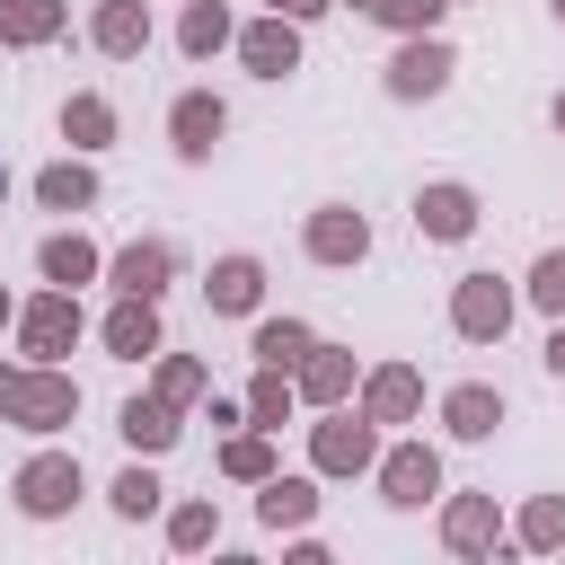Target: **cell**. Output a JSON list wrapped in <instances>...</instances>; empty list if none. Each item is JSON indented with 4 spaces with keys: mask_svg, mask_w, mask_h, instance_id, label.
<instances>
[{
    "mask_svg": "<svg viewBox=\"0 0 565 565\" xmlns=\"http://www.w3.org/2000/svg\"><path fill=\"white\" fill-rule=\"evenodd\" d=\"M441 79H450V53H441V44H406V53L388 62V88H397V97H433Z\"/></svg>",
    "mask_w": 565,
    "mask_h": 565,
    "instance_id": "1",
    "label": "cell"
},
{
    "mask_svg": "<svg viewBox=\"0 0 565 565\" xmlns=\"http://www.w3.org/2000/svg\"><path fill=\"white\" fill-rule=\"evenodd\" d=\"M415 230H433V238H468V230H477V203H468V185H433V194L415 203Z\"/></svg>",
    "mask_w": 565,
    "mask_h": 565,
    "instance_id": "2",
    "label": "cell"
},
{
    "mask_svg": "<svg viewBox=\"0 0 565 565\" xmlns=\"http://www.w3.org/2000/svg\"><path fill=\"white\" fill-rule=\"evenodd\" d=\"M503 318H512V291H503L494 274H477V282L459 291V335H503Z\"/></svg>",
    "mask_w": 565,
    "mask_h": 565,
    "instance_id": "3",
    "label": "cell"
},
{
    "mask_svg": "<svg viewBox=\"0 0 565 565\" xmlns=\"http://www.w3.org/2000/svg\"><path fill=\"white\" fill-rule=\"evenodd\" d=\"M18 494H26V512H62V503L79 494V468H71V459H35V468L18 477Z\"/></svg>",
    "mask_w": 565,
    "mask_h": 565,
    "instance_id": "4",
    "label": "cell"
},
{
    "mask_svg": "<svg viewBox=\"0 0 565 565\" xmlns=\"http://www.w3.org/2000/svg\"><path fill=\"white\" fill-rule=\"evenodd\" d=\"M309 247H318L327 265H344V256H362V247H371V230H362L353 212H318V221H309Z\"/></svg>",
    "mask_w": 565,
    "mask_h": 565,
    "instance_id": "5",
    "label": "cell"
},
{
    "mask_svg": "<svg viewBox=\"0 0 565 565\" xmlns=\"http://www.w3.org/2000/svg\"><path fill=\"white\" fill-rule=\"evenodd\" d=\"M247 62H256L265 79H282V71L300 62V35H291L282 18H274V26H247Z\"/></svg>",
    "mask_w": 565,
    "mask_h": 565,
    "instance_id": "6",
    "label": "cell"
},
{
    "mask_svg": "<svg viewBox=\"0 0 565 565\" xmlns=\"http://www.w3.org/2000/svg\"><path fill=\"white\" fill-rule=\"evenodd\" d=\"M0 406H18V415H35V424H53V415L71 406V388H62V380H0Z\"/></svg>",
    "mask_w": 565,
    "mask_h": 565,
    "instance_id": "7",
    "label": "cell"
},
{
    "mask_svg": "<svg viewBox=\"0 0 565 565\" xmlns=\"http://www.w3.org/2000/svg\"><path fill=\"white\" fill-rule=\"evenodd\" d=\"M212 132H221V106H212V97H185V106H177V150H185V159H203V150H212Z\"/></svg>",
    "mask_w": 565,
    "mask_h": 565,
    "instance_id": "8",
    "label": "cell"
},
{
    "mask_svg": "<svg viewBox=\"0 0 565 565\" xmlns=\"http://www.w3.org/2000/svg\"><path fill=\"white\" fill-rule=\"evenodd\" d=\"M159 274H168V247H124V256H115V282H124L132 300H150Z\"/></svg>",
    "mask_w": 565,
    "mask_h": 565,
    "instance_id": "9",
    "label": "cell"
},
{
    "mask_svg": "<svg viewBox=\"0 0 565 565\" xmlns=\"http://www.w3.org/2000/svg\"><path fill=\"white\" fill-rule=\"evenodd\" d=\"M433 494V450H397L388 459V503H424Z\"/></svg>",
    "mask_w": 565,
    "mask_h": 565,
    "instance_id": "10",
    "label": "cell"
},
{
    "mask_svg": "<svg viewBox=\"0 0 565 565\" xmlns=\"http://www.w3.org/2000/svg\"><path fill=\"white\" fill-rule=\"evenodd\" d=\"M106 335H115V353H132V362H141V353L159 344V318H150V300H132V309H115V327H106Z\"/></svg>",
    "mask_w": 565,
    "mask_h": 565,
    "instance_id": "11",
    "label": "cell"
},
{
    "mask_svg": "<svg viewBox=\"0 0 565 565\" xmlns=\"http://www.w3.org/2000/svg\"><path fill=\"white\" fill-rule=\"evenodd\" d=\"M494 424H503L494 388H459V397H450V433H468V441H477V433H494Z\"/></svg>",
    "mask_w": 565,
    "mask_h": 565,
    "instance_id": "12",
    "label": "cell"
},
{
    "mask_svg": "<svg viewBox=\"0 0 565 565\" xmlns=\"http://www.w3.org/2000/svg\"><path fill=\"white\" fill-rule=\"evenodd\" d=\"M53 26H62L53 0H0V35H26V44H35V35H53Z\"/></svg>",
    "mask_w": 565,
    "mask_h": 565,
    "instance_id": "13",
    "label": "cell"
},
{
    "mask_svg": "<svg viewBox=\"0 0 565 565\" xmlns=\"http://www.w3.org/2000/svg\"><path fill=\"white\" fill-rule=\"evenodd\" d=\"M212 309H256V265H247V256H230V265L212 274Z\"/></svg>",
    "mask_w": 565,
    "mask_h": 565,
    "instance_id": "14",
    "label": "cell"
},
{
    "mask_svg": "<svg viewBox=\"0 0 565 565\" xmlns=\"http://www.w3.org/2000/svg\"><path fill=\"white\" fill-rule=\"evenodd\" d=\"M318 459H327V468H362V459H371V433H362V424H327V433H318Z\"/></svg>",
    "mask_w": 565,
    "mask_h": 565,
    "instance_id": "15",
    "label": "cell"
},
{
    "mask_svg": "<svg viewBox=\"0 0 565 565\" xmlns=\"http://www.w3.org/2000/svg\"><path fill=\"white\" fill-rule=\"evenodd\" d=\"M71 327H79V318H71V300H44V309L26 318V344H35V353H62V335H71Z\"/></svg>",
    "mask_w": 565,
    "mask_h": 565,
    "instance_id": "16",
    "label": "cell"
},
{
    "mask_svg": "<svg viewBox=\"0 0 565 565\" xmlns=\"http://www.w3.org/2000/svg\"><path fill=\"white\" fill-rule=\"evenodd\" d=\"M256 353L282 371V362H300L309 353V327H291V318H274V327H256Z\"/></svg>",
    "mask_w": 565,
    "mask_h": 565,
    "instance_id": "17",
    "label": "cell"
},
{
    "mask_svg": "<svg viewBox=\"0 0 565 565\" xmlns=\"http://www.w3.org/2000/svg\"><path fill=\"white\" fill-rule=\"evenodd\" d=\"M97 44H106V53H132V44H141V9H132V0H115V9L97 18Z\"/></svg>",
    "mask_w": 565,
    "mask_h": 565,
    "instance_id": "18",
    "label": "cell"
},
{
    "mask_svg": "<svg viewBox=\"0 0 565 565\" xmlns=\"http://www.w3.org/2000/svg\"><path fill=\"white\" fill-rule=\"evenodd\" d=\"M35 194H44L53 212H71V203H88L97 185H88V168H44V185H35Z\"/></svg>",
    "mask_w": 565,
    "mask_h": 565,
    "instance_id": "19",
    "label": "cell"
},
{
    "mask_svg": "<svg viewBox=\"0 0 565 565\" xmlns=\"http://www.w3.org/2000/svg\"><path fill=\"white\" fill-rule=\"evenodd\" d=\"M221 35H230V18H221V9H185V53H212Z\"/></svg>",
    "mask_w": 565,
    "mask_h": 565,
    "instance_id": "20",
    "label": "cell"
},
{
    "mask_svg": "<svg viewBox=\"0 0 565 565\" xmlns=\"http://www.w3.org/2000/svg\"><path fill=\"white\" fill-rule=\"evenodd\" d=\"M44 274H53V282H79V274H88V247H79V238H53V247H44Z\"/></svg>",
    "mask_w": 565,
    "mask_h": 565,
    "instance_id": "21",
    "label": "cell"
},
{
    "mask_svg": "<svg viewBox=\"0 0 565 565\" xmlns=\"http://www.w3.org/2000/svg\"><path fill=\"white\" fill-rule=\"evenodd\" d=\"M124 433H132V441H141V450H159V441H168V433H177V424H168V415H159V406H124Z\"/></svg>",
    "mask_w": 565,
    "mask_h": 565,
    "instance_id": "22",
    "label": "cell"
},
{
    "mask_svg": "<svg viewBox=\"0 0 565 565\" xmlns=\"http://www.w3.org/2000/svg\"><path fill=\"white\" fill-rule=\"evenodd\" d=\"M265 521H309V486H265Z\"/></svg>",
    "mask_w": 565,
    "mask_h": 565,
    "instance_id": "23",
    "label": "cell"
},
{
    "mask_svg": "<svg viewBox=\"0 0 565 565\" xmlns=\"http://www.w3.org/2000/svg\"><path fill=\"white\" fill-rule=\"evenodd\" d=\"M62 124H71V132H79V141H106V106H97V97H79V106H71V115H62Z\"/></svg>",
    "mask_w": 565,
    "mask_h": 565,
    "instance_id": "24",
    "label": "cell"
},
{
    "mask_svg": "<svg viewBox=\"0 0 565 565\" xmlns=\"http://www.w3.org/2000/svg\"><path fill=\"white\" fill-rule=\"evenodd\" d=\"M547 309H565V256H539V282H530Z\"/></svg>",
    "mask_w": 565,
    "mask_h": 565,
    "instance_id": "25",
    "label": "cell"
},
{
    "mask_svg": "<svg viewBox=\"0 0 565 565\" xmlns=\"http://www.w3.org/2000/svg\"><path fill=\"white\" fill-rule=\"evenodd\" d=\"M406 397H415V380H406V371H388V380H380V388H371V406H380V415H397V406H406Z\"/></svg>",
    "mask_w": 565,
    "mask_h": 565,
    "instance_id": "26",
    "label": "cell"
},
{
    "mask_svg": "<svg viewBox=\"0 0 565 565\" xmlns=\"http://www.w3.org/2000/svg\"><path fill=\"white\" fill-rule=\"evenodd\" d=\"M115 503H124V512H150V503H159V486H150V477H141V468H132V477H124V486H115Z\"/></svg>",
    "mask_w": 565,
    "mask_h": 565,
    "instance_id": "27",
    "label": "cell"
},
{
    "mask_svg": "<svg viewBox=\"0 0 565 565\" xmlns=\"http://www.w3.org/2000/svg\"><path fill=\"white\" fill-rule=\"evenodd\" d=\"M450 539H459V547H477V539H486V512H477V503H468V512H450Z\"/></svg>",
    "mask_w": 565,
    "mask_h": 565,
    "instance_id": "28",
    "label": "cell"
},
{
    "mask_svg": "<svg viewBox=\"0 0 565 565\" xmlns=\"http://www.w3.org/2000/svg\"><path fill=\"white\" fill-rule=\"evenodd\" d=\"M441 0H380V18H397V26H415V18H433Z\"/></svg>",
    "mask_w": 565,
    "mask_h": 565,
    "instance_id": "29",
    "label": "cell"
},
{
    "mask_svg": "<svg viewBox=\"0 0 565 565\" xmlns=\"http://www.w3.org/2000/svg\"><path fill=\"white\" fill-rule=\"evenodd\" d=\"M547 371H556V380H565V327H556V344H547Z\"/></svg>",
    "mask_w": 565,
    "mask_h": 565,
    "instance_id": "30",
    "label": "cell"
},
{
    "mask_svg": "<svg viewBox=\"0 0 565 565\" xmlns=\"http://www.w3.org/2000/svg\"><path fill=\"white\" fill-rule=\"evenodd\" d=\"M274 9H282V18H309V9H318V0H274Z\"/></svg>",
    "mask_w": 565,
    "mask_h": 565,
    "instance_id": "31",
    "label": "cell"
},
{
    "mask_svg": "<svg viewBox=\"0 0 565 565\" xmlns=\"http://www.w3.org/2000/svg\"><path fill=\"white\" fill-rule=\"evenodd\" d=\"M556 124H565V97H556Z\"/></svg>",
    "mask_w": 565,
    "mask_h": 565,
    "instance_id": "32",
    "label": "cell"
},
{
    "mask_svg": "<svg viewBox=\"0 0 565 565\" xmlns=\"http://www.w3.org/2000/svg\"><path fill=\"white\" fill-rule=\"evenodd\" d=\"M556 18H565V0H556Z\"/></svg>",
    "mask_w": 565,
    "mask_h": 565,
    "instance_id": "33",
    "label": "cell"
}]
</instances>
